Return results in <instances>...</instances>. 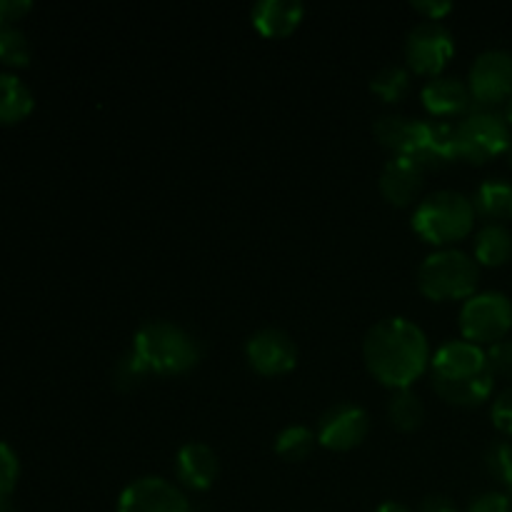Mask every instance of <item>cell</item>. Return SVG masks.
<instances>
[{
	"instance_id": "cell-6",
	"label": "cell",
	"mask_w": 512,
	"mask_h": 512,
	"mask_svg": "<svg viewBox=\"0 0 512 512\" xmlns=\"http://www.w3.org/2000/svg\"><path fill=\"white\" fill-rule=\"evenodd\" d=\"M480 265L458 248H438L418 268L420 293L430 300H468L478 293Z\"/></svg>"
},
{
	"instance_id": "cell-37",
	"label": "cell",
	"mask_w": 512,
	"mask_h": 512,
	"mask_svg": "<svg viewBox=\"0 0 512 512\" xmlns=\"http://www.w3.org/2000/svg\"><path fill=\"white\" fill-rule=\"evenodd\" d=\"M508 155H510V165H512V148L508 150Z\"/></svg>"
},
{
	"instance_id": "cell-21",
	"label": "cell",
	"mask_w": 512,
	"mask_h": 512,
	"mask_svg": "<svg viewBox=\"0 0 512 512\" xmlns=\"http://www.w3.org/2000/svg\"><path fill=\"white\" fill-rule=\"evenodd\" d=\"M388 415L393 420V425L398 430H418L425 420V405L418 395L413 393V388L408 390H395L393 398L388 403Z\"/></svg>"
},
{
	"instance_id": "cell-22",
	"label": "cell",
	"mask_w": 512,
	"mask_h": 512,
	"mask_svg": "<svg viewBox=\"0 0 512 512\" xmlns=\"http://www.w3.org/2000/svg\"><path fill=\"white\" fill-rule=\"evenodd\" d=\"M315 443H318V435L313 430L305 428V425H288L275 438V453L290 463H300L313 453Z\"/></svg>"
},
{
	"instance_id": "cell-4",
	"label": "cell",
	"mask_w": 512,
	"mask_h": 512,
	"mask_svg": "<svg viewBox=\"0 0 512 512\" xmlns=\"http://www.w3.org/2000/svg\"><path fill=\"white\" fill-rule=\"evenodd\" d=\"M130 353L138 358L148 375H185L200 363V343L195 335L168 320H150L140 325Z\"/></svg>"
},
{
	"instance_id": "cell-24",
	"label": "cell",
	"mask_w": 512,
	"mask_h": 512,
	"mask_svg": "<svg viewBox=\"0 0 512 512\" xmlns=\"http://www.w3.org/2000/svg\"><path fill=\"white\" fill-rule=\"evenodd\" d=\"M0 60L15 65V68L30 63V43L23 30H18L15 25L0 28Z\"/></svg>"
},
{
	"instance_id": "cell-13",
	"label": "cell",
	"mask_w": 512,
	"mask_h": 512,
	"mask_svg": "<svg viewBox=\"0 0 512 512\" xmlns=\"http://www.w3.org/2000/svg\"><path fill=\"white\" fill-rule=\"evenodd\" d=\"M370 418L360 405L338 403L330 410H325L318 423V443L323 448L345 453L353 450L368 438Z\"/></svg>"
},
{
	"instance_id": "cell-25",
	"label": "cell",
	"mask_w": 512,
	"mask_h": 512,
	"mask_svg": "<svg viewBox=\"0 0 512 512\" xmlns=\"http://www.w3.org/2000/svg\"><path fill=\"white\" fill-rule=\"evenodd\" d=\"M113 378H115V385H118L120 390H133V388H138L145 378H148V373H145L143 365L138 363V358H135V355L128 350V353H125L123 358L115 363Z\"/></svg>"
},
{
	"instance_id": "cell-36",
	"label": "cell",
	"mask_w": 512,
	"mask_h": 512,
	"mask_svg": "<svg viewBox=\"0 0 512 512\" xmlns=\"http://www.w3.org/2000/svg\"><path fill=\"white\" fill-rule=\"evenodd\" d=\"M0 512H13V508H10L8 498H0Z\"/></svg>"
},
{
	"instance_id": "cell-3",
	"label": "cell",
	"mask_w": 512,
	"mask_h": 512,
	"mask_svg": "<svg viewBox=\"0 0 512 512\" xmlns=\"http://www.w3.org/2000/svg\"><path fill=\"white\" fill-rule=\"evenodd\" d=\"M380 145L393 150L395 158H405L418 168H438V165L458 160V140L455 123L448 120H415L405 115H383L373 125Z\"/></svg>"
},
{
	"instance_id": "cell-14",
	"label": "cell",
	"mask_w": 512,
	"mask_h": 512,
	"mask_svg": "<svg viewBox=\"0 0 512 512\" xmlns=\"http://www.w3.org/2000/svg\"><path fill=\"white\" fill-rule=\"evenodd\" d=\"M220 463L218 455L210 445L198 443V440H190L175 455V475H178L180 485L190 490H203L213 488V483L218 480Z\"/></svg>"
},
{
	"instance_id": "cell-8",
	"label": "cell",
	"mask_w": 512,
	"mask_h": 512,
	"mask_svg": "<svg viewBox=\"0 0 512 512\" xmlns=\"http://www.w3.org/2000/svg\"><path fill=\"white\" fill-rule=\"evenodd\" d=\"M512 330V300L498 290H485L468 298L460 308V333L475 345H495Z\"/></svg>"
},
{
	"instance_id": "cell-34",
	"label": "cell",
	"mask_w": 512,
	"mask_h": 512,
	"mask_svg": "<svg viewBox=\"0 0 512 512\" xmlns=\"http://www.w3.org/2000/svg\"><path fill=\"white\" fill-rule=\"evenodd\" d=\"M373 512H413V510H410L408 505H403V503H395V500H388V503L378 505V508H375Z\"/></svg>"
},
{
	"instance_id": "cell-5",
	"label": "cell",
	"mask_w": 512,
	"mask_h": 512,
	"mask_svg": "<svg viewBox=\"0 0 512 512\" xmlns=\"http://www.w3.org/2000/svg\"><path fill=\"white\" fill-rule=\"evenodd\" d=\"M475 218H478V210H475L473 198L458 190H438L418 203L413 213V230L425 243L450 248L473 233Z\"/></svg>"
},
{
	"instance_id": "cell-19",
	"label": "cell",
	"mask_w": 512,
	"mask_h": 512,
	"mask_svg": "<svg viewBox=\"0 0 512 512\" xmlns=\"http://www.w3.org/2000/svg\"><path fill=\"white\" fill-rule=\"evenodd\" d=\"M473 205L478 215L488 218L490 223L512 220V183L503 178H490L475 190Z\"/></svg>"
},
{
	"instance_id": "cell-7",
	"label": "cell",
	"mask_w": 512,
	"mask_h": 512,
	"mask_svg": "<svg viewBox=\"0 0 512 512\" xmlns=\"http://www.w3.org/2000/svg\"><path fill=\"white\" fill-rule=\"evenodd\" d=\"M458 158L468 163H488L512 148V128L495 110H473L455 123Z\"/></svg>"
},
{
	"instance_id": "cell-10",
	"label": "cell",
	"mask_w": 512,
	"mask_h": 512,
	"mask_svg": "<svg viewBox=\"0 0 512 512\" xmlns=\"http://www.w3.org/2000/svg\"><path fill=\"white\" fill-rule=\"evenodd\" d=\"M468 88L475 103L498 105L512 95V53L508 50H485L473 60L468 73Z\"/></svg>"
},
{
	"instance_id": "cell-35",
	"label": "cell",
	"mask_w": 512,
	"mask_h": 512,
	"mask_svg": "<svg viewBox=\"0 0 512 512\" xmlns=\"http://www.w3.org/2000/svg\"><path fill=\"white\" fill-rule=\"evenodd\" d=\"M505 120H508V125L512 128V95H510V100H508V108H505Z\"/></svg>"
},
{
	"instance_id": "cell-30",
	"label": "cell",
	"mask_w": 512,
	"mask_h": 512,
	"mask_svg": "<svg viewBox=\"0 0 512 512\" xmlns=\"http://www.w3.org/2000/svg\"><path fill=\"white\" fill-rule=\"evenodd\" d=\"M468 512H512V503L505 493H483L470 503Z\"/></svg>"
},
{
	"instance_id": "cell-32",
	"label": "cell",
	"mask_w": 512,
	"mask_h": 512,
	"mask_svg": "<svg viewBox=\"0 0 512 512\" xmlns=\"http://www.w3.org/2000/svg\"><path fill=\"white\" fill-rule=\"evenodd\" d=\"M33 5L28 0H0V28L3 25H10L13 20L23 18Z\"/></svg>"
},
{
	"instance_id": "cell-26",
	"label": "cell",
	"mask_w": 512,
	"mask_h": 512,
	"mask_svg": "<svg viewBox=\"0 0 512 512\" xmlns=\"http://www.w3.org/2000/svg\"><path fill=\"white\" fill-rule=\"evenodd\" d=\"M20 475V463L18 455L13 453V448L5 443H0V498H8L13 493L15 483H18Z\"/></svg>"
},
{
	"instance_id": "cell-27",
	"label": "cell",
	"mask_w": 512,
	"mask_h": 512,
	"mask_svg": "<svg viewBox=\"0 0 512 512\" xmlns=\"http://www.w3.org/2000/svg\"><path fill=\"white\" fill-rule=\"evenodd\" d=\"M488 465L490 470H493V475H498L512 493V445L510 443L493 445L488 453Z\"/></svg>"
},
{
	"instance_id": "cell-23",
	"label": "cell",
	"mask_w": 512,
	"mask_h": 512,
	"mask_svg": "<svg viewBox=\"0 0 512 512\" xmlns=\"http://www.w3.org/2000/svg\"><path fill=\"white\" fill-rule=\"evenodd\" d=\"M410 88V73L405 65H385L370 80V90H373L378 98H383L385 103H395V100L403 98Z\"/></svg>"
},
{
	"instance_id": "cell-12",
	"label": "cell",
	"mask_w": 512,
	"mask_h": 512,
	"mask_svg": "<svg viewBox=\"0 0 512 512\" xmlns=\"http://www.w3.org/2000/svg\"><path fill=\"white\" fill-rule=\"evenodd\" d=\"M118 512H190L183 490L165 478H138L120 493Z\"/></svg>"
},
{
	"instance_id": "cell-11",
	"label": "cell",
	"mask_w": 512,
	"mask_h": 512,
	"mask_svg": "<svg viewBox=\"0 0 512 512\" xmlns=\"http://www.w3.org/2000/svg\"><path fill=\"white\" fill-rule=\"evenodd\" d=\"M245 358L258 375L278 378L298 365V345L285 330L263 328L245 343Z\"/></svg>"
},
{
	"instance_id": "cell-20",
	"label": "cell",
	"mask_w": 512,
	"mask_h": 512,
	"mask_svg": "<svg viewBox=\"0 0 512 512\" xmlns=\"http://www.w3.org/2000/svg\"><path fill=\"white\" fill-rule=\"evenodd\" d=\"M33 93L18 75L0 73V123H18L33 113Z\"/></svg>"
},
{
	"instance_id": "cell-2",
	"label": "cell",
	"mask_w": 512,
	"mask_h": 512,
	"mask_svg": "<svg viewBox=\"0 0 512 512\" xmlns=\"http://www.w3.org/2000/svg\"><path fill=\"white\" fill-rule=\"evenodd\" d=\"M435 393L453 405L473 408L485 403L495 390L488 350L470 340H448L430 358Z\"/></svg>"
},
{
	"instance_id": "cell-29",
	"label": "cell",
	"mask_w": 512,
	"mask_h": 512,
	"mask_svg": "<svg viewBox=\"0 0 512 512\" xmlns=\"http://www.w3.org/2000/svg\"><path fill=\"white\" fill-rule=\"evenodd\" d=\"M490 415H493L495 428H498L503 435H508V438H512V388L503 390V393L493 400V410H490Z\"/></svg>"
},
{
	"instance_id": "cell-31",
	"label": "cell",
	"mask_w": 512,
	"mask_h": 512,
	"mask_svg": "<svg viewBox=\"0 0 512 512\" xmlns=\"http://www.w3.org/2000/svg\"><path fill=\"white\" fill-rule=\"evenodd\" d=\"M413 8L420 15H425V20H443L453 10V3H448V0H415Z\"/></svg>"
},
{
	"instance_id": "cell-28",
	"label": "cell",
	"mask_w": 512,
	"mask_h": 512,
	"mask_svg": "<svg viewBox=\"0 0 512 512\" xmlns=\"http://www.w3.org/2000/svg\"><path fill=\"white\" fill-rule=\"evenodd\" d=\"M490 368H493L495 378L512 380V340H500V343L490 345L488 348Z\"/></svg>"
},
{
	"instance_id": "cell-9",
	"label": "cell",
	"mask_w": 512,
	"mask_h": 512,
	"mask_svg": "<svg viewBox=\"0 0 512 512\" xmlns=\"http://www.w3.org/2000/svg\"><path fill=\"white\" fill-rule=\"evenodd\" d=\"M455 53L453 33L440 20H423L415 25L405 40V60L410 70L420 75H443V68Z\"/></svg>"
},
{
	"instance_id": "cell-17",
	"label": "cell",
	"mask_w": 512,
	"mask_h": 512,
	"mask_svg": "<svg viewBox=\"0 0 512 512\" xmlns=\"http://www.w3.org/2000/svg\"><path fill=\"white\" fill-rule=\"evenodd\" d=\"M305 8L300 0H260L250 10L253 25L265 38H285L303 23Z\"/></svg>"
},
{
	"instance_id": "cell-1",
	"label": "cell",
	"mask_w": 512,
	"mask_h": 512,
	"mask_svg": "<svg viewBox=\"0 0 512 512\" xmlns=\"http://www.w3.org/2000/svg\"><path fill=\"white\" fill-rule=\"evenodd\" d=\"M363 358L370 375L390 390L413 388L415 380L430 370V343L420 325L408 318H385L368 330Z\"/></svg>"
},
{
	"instance_id": "cell-18",
	"label": "cell",
	"mask_w": 512,
	"mask_h": 512,
	"mask_svg": "<svg viewBox=\"0 0 512 512\" xmlns=\"http://www.w3.org/2000/svg\"><path fill=\"white\" fill-rule=\"evenodd\" d=\"M473 250L478 265H488V268L505 265L512 258V233L503 223H485L475 233Z\"/></svg>"
},
{
	"instance_id": "cell-33",
	"label": "cell",
	"mask_w": 512,
	"mask_h": 512,
	"mask_svg": "<svg viewBox=\"0 0 512 512\" xmlns=\"http://www.w3.org/2000/svg\"><path fill=\"white\" fill-rule=\"evenodd\" d=\"M420 512H458V505L448 495H430L420 503Z\"/></svg>"
},
{
	"instance_id": "cell-16",
	"label": "cell",
	"mask_w": 512,
	"mask_h": 512,
	"mask_svg": "<svg viewBox=\"0 0 512 512\" xmlns=\"http://www.w3.org/2000/svg\"><path fill=\"white\" fill-rule=\"evenodd\" d=\"M423 173L425 170L415 163L393 155L380 173V193L390 205L405 208L418 198L420 188H423Z\"/></svg>"
},
{
	"instance_id": "cell-15",
	"label": "cell",
	"mask_w": 512,
	"mask_h": 512,
	"mask_svg": "<svg viewBox=\"0 0 512 512\" xmlns=\"http://www.w3.org/2000/svg\"><path fill=\"white\" fill-rule=\"evenodd\" d=\"M420 98H423L425 110L430 115H435L438 120L463 115L473 105V95H470L468 83L455 78V75H435V78H430L423 85Z\"/></svg>"
}]
</instances>
